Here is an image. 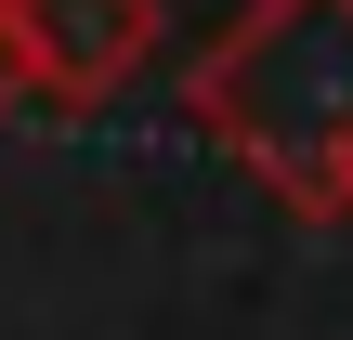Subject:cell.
Masks as SVG:
<instances>
[{"label":"cell","instance_id":"1","mask_svg":"<svg viewBox=\"0 0 353 340\" xmlns=\"http://www.w3.org/2000/svg\"><path fill=\"white\" fill-rule=\"evenodd\" d=\"M183 118L301 223H341L353 210V0H249L196 79H183Z\"/></svg>","mask_w":353,"mask_h":340},{"label":"cell","instance_id":"3","mask_svg":"<svg viewBox=\"0 0 353 340\" xmlns=\"http://www.w3.org/2000/svg\"><path fill=\"white\" fill-rule=\"evenodd\" d=\"M13 105H39V52H26V26H13V0H0V118Z\"/></svg>","mask_w":353,"mask_h":340},{"label":"cell","instance_id":"2","mask_svg":"<svg viewBox=\"0 0 353 340\" xmlns=\"http://www.w3.org/2000/svg\"><path fill=\"white\" fill-rule=\"evenodd\" d=\"M39 52V105H105L157 66V0H13Z\"/></svg>","mask_w":353,"mask_h":340}]
</instances>
